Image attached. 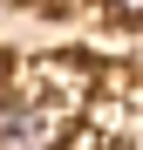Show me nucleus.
<instances>
[{
  "mask_svg": "<svg viewBox=\"0 0 143 150\" xmlns=\"http://www.w3.org/2000/svg\"><path fill=\"white\" fill-rule=\"evenodd\" d=\"M55 137H61L55 103H34V96L0 103V150H55Z\"/></svg>",
  "mask_w": 143,
  "mask_h": 150,
  "instance_id": "obj_1",
  "label": "nucleus"
},
{
  "mask_svg": "<svg viewBox=\"0 0 143 150\" xmlns=\"http://www.w3.org/2000/svg\"><path fill=\"white\" fill-rule=\"evenodd\" d=\"M116 7H143V0H116Z\"/></svg>",
  "mask_w": 143,
  "mask_h": 150,
  "instance_id": "obj_2",
  "label": "nucleus"
}]
</instances>
